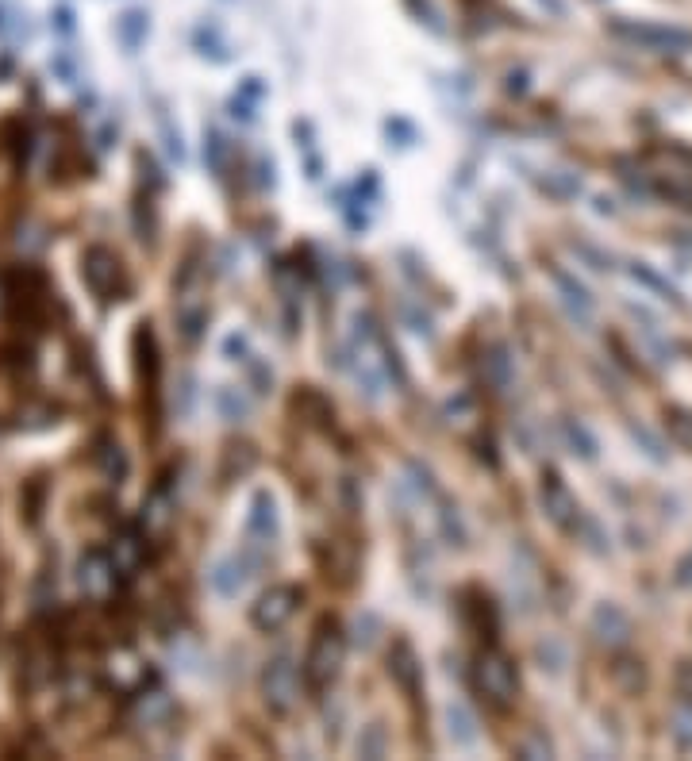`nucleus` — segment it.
I'll list each match as a JSON object with an SVG mask.
<instances>
[{
	"label": "nucleus",
	"mask_w": 692,
	"mask_h": 761,
	"mask_svg": "<svg viewBox=\"0 0 692 761\" xmlns=\"http://www.w3.org/2000/svg\"><path fill=\"white\" fill-rule=\"evenodd\" d=\"M262 700H266L270 715H281V719L297 708L300 677H297V665H293L289 654H277V658L262 669Z\"/></svg>",
	"instance_id": "39448f33"
},
{
	"label": "nucleus",
	"mask_w": 692,
	"mask_h": 761,
	"mask_svg": "<svg viewBox=\"0 0 692 761\" xmlns=\"http://www.w3.org/2000/svg\"><path fill=\"white\" fill-rule=\"evenodd\" d=\"M243 369H247V381H250V389L262 396V393H270L273 389V369L258 358V354H250L247 362H243Z\"/></svg>",
	"instance_id": "4be33fe9"
},
{
	"label": "nucleus",
	"mask_w": 692,
	"mask_h": 761,
	"mask_svg": "<svg viewBox=\"0 0 692 761\" xmlns=\"http://www.w3.org/2000/svg\"><path fill=\"white\" fill-rule=\"evenodd\" d=\"M143 558H147V535L139 531V523L124 527L112 539V546H108V562L116 569V577H135V569L143 565Z\"/></svg>",
	"instance_id": "9b49d317"
},
{
	"label": "nucleus",
	"mask_w": 692,
	"mask_h": 761,
	"mask_svg": "<svg viewBox=\"0 0 692 761\" xmlns=\"http://www.w3.org/2000/svg\"><path fill=\"white\" fill-rule=\"evenodd\" d=\"M293 408H297L308 423H320V427H331V419H335V408H331L316 389H300V393L293 396Z\"/></svg>",
	"instance_id": "6ab92c4d"
},
{
	"label": "nucleus",
	"mask_w": 692,
	"mask_h": 761,
	"mask_svg": "<svg viewBox=\"0 0 692 761\" xmlns=\"http://www.w3.org/2000/svg\"><path fill=\"white\" fill-rule=\"evenodd\" d=\"M173 516H177L173 489L166 485V481H158V485L147 492V500H143V512H139V531H143L147 539H162V535L173 527Z\"/></svg>",
	"instance_id": "1a4fd4ad"
},
{
	"label": "nucleus",
	"mask_w": 692,
	"mask_h": 761,
	"mask_svg": "<svg viewBox=\"0 0 692 761\" xmlns=\"http://www.w3.org/2000/svg\"><path fill=\"white\" fill-rule=\"evenodd\" d=\"M389 677L396 681V688L408 696V700H420L423 692V665L416 646L408 639H393V650H389Z\"/></svg>",
	"instance_id": "9d476101"
},
{
	"label": "nucleus",
	"mask_w": 692,
	"mask_h": 761,
	"mask_svg": "<svg viewBox=\"0 0 692 761\" xmlns=\"http://www.w3.org/2000/svg\"><path fill=\"white\" fill-rule=\"evenodd\" d=\"M539 504H543L546 519H550L554 527H562V531H573V527H577V500H573V492L566 489V481H562L554 469L543 473Z\"/></svg>",
	"instance_id": "6e6552de"
},
{
	"label": "nucleus",
	"mask_w": 692,
	"mask_h": 761,
	"mask_svg": "<svg viewBox=\"0 0 692 761\" xmlns=\"http://www.w3.org/2000/svg\"><path fill=\"white\" fill-rule=\"evenodd\" d=\"M466 600H470V604H466V615H473V619H477V635L493 642L496 639V608H493V600H489L485 592H477V589L466 592Z\"/></svg>",
	"instance_id": "a211bd4d"
},
{
	"label": "nucleus",
	"mask_w": 692,
	"mask_h": 761,
	"mask_svg": "<svg viewBox=\"0 0 692 761\" xmlns=\"http://www.w3.org/2000/svg\"><path fill=\"white\" fill-rule=\"evenodd\" d=\"M281 535V512H277V496L270 489H258L250 496L247 508V542L254 550H270Z\"/></svg>",
	"instance_id": "0eeeda50"
},
{
	"label": "nucleus",
	"mask_w": 692,
	"mask_h": 761,
	"mask_svg": "<svg viewBox=\"0 0 692 761\" xmlns=\"http://www.w3.org/2000/svg\"><path fill=\"white\" fill-rule=\"evenodd\" d=\"M616 31L619 35H627V39H635V43H643V47H654V50H685V47H692V35L689 31H681V27L619 24Z\"/></svg>",
	"instance_id": "f8f14e48"
},
{
	"label": "nucleus",
	"mask_w": 692,
	"mask_h": 761,
	"mask_svg": "<svg viewBox=\"0 0 692 761\" xmlns=\"http://www.w3.org/2000/svg\"><path fill=\"white\" fill-rule=\"evenodd\" d=\"M135 373H139V385H143V396L150 400V412L158 416V385H162V358H158V339H154V327L150 323H139L135 327Z\"/></svg>",
	"instance_id": "423d86ee"
},
{
	"label": "nucleus",
	"mask_w": 692,
	"mask_h": 761,
	"mask_svg": "<svg viewBox=\"0 0 692 761\" xmlns=\"http://www.w3.org/2000/svg\"><path fill=\"white\" fill-rule=\"evenodd\" d=\"M77 581H81V589L93 592V596L112 589L116 569H112V562H108V550H85L81 562H77Z\"/></svg>",
	"instance_id": "4468645a"
},
{
	"label": "nucleus",
	"mask_w": 692,
	"mask_h": 761,
	"mask_svg": "<svg viewBox=\"0 0 692 761\" xmlns=\"http://www.w3.org/2000/svg\"><path fill=\"white\" fill-rule=\"evenodd\" d=\"M566 439H569V446H573V454H581V458H589V462L596 458V439L581 427V423L566 419Z\"/></svg>",
	"instance_id": "a878e982"
},
{
	"label": "nucleus",
	"mask_w": 692,
	"mask_h": 761,
	"mask_svg": "<svg viewBox=\"0 0 692 761\" xmlns=\"http://www.w3.org/2000/svg\"><path fill=\"white\" fill-rule=\"evenodd\" d=\"M300 600H304V592H300L297 585H270V589L250 604V627L262 631V635L281 631V627L297 615Z\"/></svg>",
	"instance_id": "20e7f679"
},
{
	"label": "nucleus",
	"mask_w": 692,
	"mask_h": 761,
	"mask_svg": "<svg viewBox=\"0 0 692 761\" xmlns=\"http://www.w3.org/2000/svg\"><path fill=\"white\" fill-rule=\"evenodd\" d=\"M443 715H446V735H450V742L462 746V750H470L473 742H477V715H473L462 700H450L443 708Z\"/></svg>",
	"instance_id": "2eb2a0df"
},
{
	"label": "nucleus",
	"mask_w": 692,
	"mask_h": 761,
	"mask_svg": "<svg viewBox=\"0 0 692 761\" xmlns=\"http://www.w3.org/2000/svg\"><path fill=\"white\" fill-rule=\"evenodd\" d=\"M204 158L212 162V170H216V173L227 170V143H223L216 131H208V143H204Z\"/></svg>",
	"instance_id": "cd10ccee"
},
{
	"label": "nucleus",
	"mask_w": 692,
	"mask_h": 761,
	"mask_svg": "<svg viewBox=\"0 0 692 761\" xmlns=\"http://www.w3.org/2000/svg\"><path fill=\"white\" fill-rule=\"evenodd\" d=\"M223 354H227L231 362H247L250 354H254V346H250L247 331H235V335H227V339H223Z\"/></svg>",
	"instance_id": "bb28decb"
},
{
	"label": "nucleus",
	"mask_w": 692,
	"mask_h": 761,
	"mask_svg": "<svg viewBox=\"0 0 692 761\" xmlns=\"http://www.w3.org/2000/svg\"><path fill=\"white\" fill-rule=\"evenodd\" d=\"M120 39H124L127 50H135L143 39H147V16L143 12H127L124 20H120Z\"/></svg>",
	"instance_id": "5701e85b"
},
{
	"label": "nucleus",
	"mask_w": 692,
	"mask_h": 761,
	"mask_svg": "<svg viewBox=\"0 0 692 761\" xmlns=\"http://www.w3.org/2000/svg\"><path fill=\"white\" fill-rule=\"evenodd\" d=\"M666 419H669V427H673V435L692 446V416H689V412H681V408H669Z\"/></svg>",
	"instance_id": "c85d7f7f"
},
{
	"label": "nucleus",
	"mask_w": 692,
	"mask_h": 761,
	"mask_svg": "<svg viewBox=\"0 0 692 761\" xmlns=\"http://www.w3.org/2000/svg\"><path fill=\"white\" fill-rule=\"evenodd\" d=\"M346 662V635L339 627L335 615H323L312 631V642H308V654H304V665H300V677H304V688L312 696H323L327 688L339 681Z\"/></svg>",
	"instance_id": "f257e3e1"
},
{
	"label": "nucleus",
	"mask_w": 692,
	"mask_h": 761,
	"mask_svg": "<svg viewBox=\"0 0 692 761\" xmlns=\"http://www.w3.org/2000/svg\"><path fill=\"white\" fill-rule=\"evenodd\" d=\"M543 189L558 200L577 197V193H581V177H573V173H550V177H543Z\"/></svg>",
	"instance_id": "393cba45"
},
{
	"label": "nucleus",
	"mask_w": 692,
	"mask_h": 761,
	"mask_svg": "<svg viewBox=\"0 0 692 761\" xmlns=\"http://www.w3.org/2000/svg\"><path fill=\"white\" fill-rule=\"evenodd\" d=\"M97 469L104 473V481H112V485L127 481V473H131L127 450L116 439H100L97 442Z\"/></svg>",
	"instance_id": "f3484780"
},
{
	"label": "nucleus",
	"mask_w": 692,
	"mask_h": 761,
	"mask_svg": "<svg viewBox=\"0 0 692 761\" xmlns=\"http://www.w3.org/2000/svg\"><path fill=\"white\" fill-rule=\"evenodd\" d=\"M473 681H477V688L485 692V700H489L493 708H508L519 692L516 662H512L500 646H493V642L481 650V658L473 665Z\"/></svg>",
	"instance_id": "f03ea898"
},
{
	"label": "nucleus",
	"mask_w": 692,
	"mask_h": 761,
	"mask_svg": "<svg viewBox=\"0 0 692 761\" xmlns=\"http://www.w3.org/2000/svg\"><path fill=\"white\" fill-rule=\"evenodd\" d=\"M212 404H216V412H220L227 423H239V419H247L250 412V400L239 389H231V385H220L216 396H212Z\"/></svg>",
	"instance_id": "aec40b11"
},
{
	"label": "nucleus",
	"mask_w": 692,
	"mask_h": 761,
	"mask_svg": "<svg viewBox=\"0 0 692 761\" xmlns=\"http://www.w3.org/2000/svg\"><path fill=\"white\" fill-rule=\"evenodd\" d=\"M593 635L600 642H608V646H623V642L631 639V623H627V615L619 612L616 604H604L593 615Z\"/></svg>",
	"instance_id": "dca6fc26"
},
{
	"label": "nucleus",
	"mask_w": 692,
	"mask_h": 761,
	"mask_svg": "<svg viewBox=\"0 0 692 761\" xmlns=\"http://www.w3.org/2000/svg\"><path fill=\"white\" fill-rule=\"evenodd\" d=\"M208 581H212V589L220 592V596H239L243 585L250 581V562L247 558H239V554H223L212 562V573H208Z\"/></svg>",
	"instance_id": "ddd939ff"
},
{
	"label": "nucleus",
	"mask_w": 692,
	"mask_h": 761,
	"mask_svg": "<svg viewBox=\"0 0 692 761\" xmlns=\"http://www.w3.org/2000/svg\"><path fill=\"white\" fill-rule=\"evenodd\" d=\"M81 277H85L89 293L97 296L100 304L124 300V293H127L124 262H120L108 246H89V250H85V258H81Z\"/></svg>",
	"instance_id": "7ed1b4c3"
},
{
	"label": "nucleus",
	"mask_w": 692,
	"mask_h": 761,
	"mask_svg": "<svg viewBox=\"0 0 692 761\" xmlns=\"http://www.w3.org/2000/svg\"><path fill=\"white\" fill-rule=\"evenodd\" d=\"M550 273H554V285H558V289L566 293V304H569V308H573V312H581V320H589V312H593V300H589V293H585V289H581L577 281H569V277H566L562 270H550Z\"/></svg>",
	"instance_id": "412c9836"
},
{
	"label": "nucleus",
	"mask_w": 692,
	"mask_h": 761,
	"mask_svg": "<svg viewBox=\"0 0 692 761\" xmlns=\"http://www.w3.org/2000/svg\"><path fill=\"white\" fill-rule=\"evenodd\" d=\"M358 758H385V727L370 723L358 738Z\"/></svg>",
	"instance_id": "b1692460"
}]
</instances>
